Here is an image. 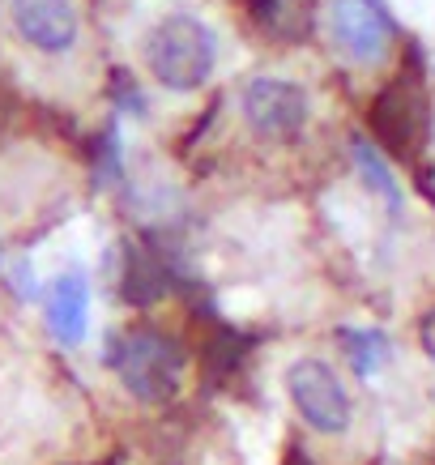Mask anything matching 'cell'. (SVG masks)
Instances as JSON below:
<instances>
[{
	"label": "cell",
	"mask_w": 435,
	"mask_h": 465,
	"mask_svg": "<svg viewBox=\"0 0 435 465\" xmlns=\"http://www.w3.org/2000/svg\"><path fill=\"white\" fill-rule=\"evenodd\" d=\"M141 56H145V69L163 90L193 94L218 69V35L197 14L175 9V14H163L145 30Z\"/></svg>",
	"instance_id": "obj_1"
},
{
	"label": "cell",
	"mask_w": 435,
	"mask_h": 465,
	"mask_svg": "<svg viewBox=\"0 0 435 465\" xmlns=\"http://www.w3.org/2000/svg\"><path fill=\"white\" fill-rule=\"evenodd\" d=\"M107 363L120 376L128 393L145 401V406H163L180 393L183 384V351L180 341L158 333V329H128V333H115L112 351H107Z\"/></svg>",
	"instance_id": "obj_2"
},
{
	"label": "cell",
	"mask_w": 435,
	"mask_h": 465,
	"mask_svg": "<svg viewBox=\"0 0 435 465\" xmlns=\"http://www.w3.org/2000/svg\"><path fill=\"white\" fill-rule=\"evenodd\" d=\"M286 397L308 431L316 436H346L354 423V397L337 367L321 354H299L286 367Z\"/></svg>",
	"instance_id": "obj_3"
},
{
	"label": "cell",
	"mask_w": 435,
	"mask_h": 465,
	"mask_svg": "<svg viewBox=\"0 0 435 465\" xmlns=\"http://www.w3.org/2000/svg\"><path fill=\"white\" fill-rule=\"evenodd\" d=\"M422 73H401L371 99L367 124L376 133V142L393 158H414L422 137H427V94H422Z\"/></svg>",
	"instance_id": "obj_4"
},
{
	"label": "cell",
	"mask_w": 435,
	"mask_h": 465,
	"mask_svg": "<svg viewBox=\"0 0 435 465\" xmlns=\"http://www.w3.org/2000/svg\"><path fill=\"white\" fill-rule=\"evenodd\" d=\"M311 99L299 82L286 77H252L243 90V120L261 142H295L308 128Z\"/></svg>",
	"instance_id": "obj_5"
},
{
	"label": "cell",
	"mask_w": 435,
	"mask_h": 465,
	"mask_svg": "<svg viewBox=\"0 0 435 465\" xmlns=\"http://www.w3.org/2000/svg\"><path fill=\"white\" fill-rule=\"evenodd\" d=\"M329 39H333L337 56L371 69L389 56L393 43V17L384 14L380 0H333L329 5Z\"/></svg>",
	"instance_id": "obj_6"
},
{
	"label": "cell",
	"mask_w": 435,
	"mask_h": 465,
	"mask_svg": "<svg viewBox=\"0 0 435 465\" xmlns=\"http://www.w3.org/2000/svg\"><path fill=\"white\" fill-rule=\"evenodd\" d=\"M17 39L39 56H69L82 39V9L77 0H9Z\"/></svg>",
	"instance_id": "obj_7"
},
{
	"label": "cell",
	"mask_w": 435,
	"mask_h": 465,
	"mask_svg": "<svg viewBox=\"0 0 435 465\" xmlns=\"http://www.w3.org/2000/svg\"><path fill=\"white\" fill-rule=\"evenodd\" d=\"M85 312H90V291L77 273L56 278L52 295H47V329L60 346H77L85 338Z\"/></svg>",
	"instance_id": "obj_8"
},
{
	"label": "cell",
	"mask_w": 435,
	"mask_h": 465,
	"mask_svg": "<svg viewBox=\"0 0 435 465\" xmlns=\"http://www.w3.org/2000/svg\"><path fill=\"white\" fill-rule=\"evenodd\" d=\"M167 269L158 265L154 256L145 252L141 243H128L124 248V299L133 308H154L158 299L167 295Z\"/></svg>",
	"instance_id": "obj_9"
},
{
	"label": "cell",
	"mask_w": 435,
	"mask_h": 465,
	"mask_svg": "<svg viewBox=\"0 0 435 465\" xmlns=\"http://www.w3.org/2000/svg\"><path fill=\"white\" fill-rule=\"evenodd\" d=\"M337 341H341V351H346V363L354 367V376H380V367L393 359V341L384 338L380 329H359V324H346V329H337Z\"/></svg>",
	"instance_id": "obj_10"
},
{
	"label": "cell",
	"mask_w": 435,
	"mask_h": 465,
	"mask_svg": "<svg viewBox=\"0 0 435 465\" xmlns=\"http://www.w3.org/2000/svg\"><path fill=\"white\" fill-rule=\"evenodd\" d=\"M252 351V338L248 333H239L231 324H213V333L205 338L201 346V363H205V376L210 381H226V376H235L243 359Z\"/></svg>",
	"instance_id": "obj_11"
},
{
	"label": "cell",
	"mask_w": 435,
	"mask_h": 465,
	"mask_svg": "<svg viewBox=\"0 0 435 465\" xmlns=\"http://www.w3.org/2000/svg\"><path fill=\"white\" fill-rule=\"evenodd\" d=\"M351 154H354V167H359V175H363V183L376 193L389 210H401V183L393 180V171H389V163L380 158V150L371 142H363V137H354L351 142Z\"/></svg>",
	"instance_id": "obj_12"
},
{
	"label": "cell",
	"mask_w": 435,
	"mask_h": 465,
	"mask_svg": "<svg viewBox=\"0 0 435 465\" xmlns=\"http://www.w3.org/2000/svg\"><path fill=\"white\" fill-rule=\"evenodd\" d=\"M252 5V14L261 17V22H269V17H278V0H248Z\"/></svg>",
	"instance_id": "obj_13"
},
{
	"label": "cell",
	"mask_w": 435,
	"mask_h": 465,
	"mask_svg": "<svg viewBox=\"0 0 435 465\" xmlns=\"http://www.w3.org/2000/svg\"><path fill=\"white\" fill-rule=\"evenodd\" d=\"M282 465H316V461H311V457H308V452H303V449H291V452H286V461H282Z\"/></svg>",
	"instance_id": "obj_14"
}]
</instances>
